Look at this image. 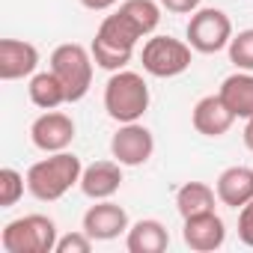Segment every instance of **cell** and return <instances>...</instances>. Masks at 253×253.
Returning <instances> with one entry per match:
<instances>
[{"label":"cell","instance_id":"obj_1","mask_svg":"<svg viewBox=\"0 0 253 253\" xmlns=\"http://www.w3.org/2000/svg\"><path fill=\"white\" fill-rule=\"evenodd\" d=\"M161 3L158 0H122L116 12H110L89 45L92 60L98 69L119 72L131 63L134 48L143 36H152L155 27L161 24Z\"/></svg>","mask_w":253,"mask_h":253},{"label":"cell","instance_id":"obj_2","mask_svg":"<svg viewBox=\"0 0 253 253\" xmlns=\"http://www.w3.org/2000/svg\"><path fill=\"white\" fill-rule=\"evenodd\" d=\"M81 173L84 164L75 152H51L27 170V191L39 203H57L75 185H81Z\"/></svg>","mask_w":253,"mask_h":253},{"label":"cell","instance_id":"obj_3","mask_svg":"<svg viewBox=\"0 0 253 253\" xmlns=\"http://www.w3.org/2000/svg\"><path fill=\"white\" fill-rule=\"evenodd\" d=\"M149 84L143 81L140 72L131 69H119L110 72L107 84H104V110L113 122L125 125V122H140L143 113L149 110Z\"/></svg>","mask_w":253,"mask_h":253},{"label":"cell","instance_id":"obj_4","mask_svg":"<svg viewBox=\"0 0 253 253\" xmlns=\"http://www.w3.org/2000/svg\"><path fill=\"white\" fill-rule=\"evenodd\" d=\"M57 238V223L48 214H24L3 226L0 247L6 253H54Z\"/></svg>","mask_w":253,"mask_h":253},{"label":"cell","instance_id":"obj_5","mask_svg":"<svg viewBox=\"0 0 253 253\" xmlns=\"http://www.w3.org/2000/svg\"><path fill=\"white\" fill-rule=\"evenodd\" d=\"M92 63H95L92 51H86L78 42H66V45L54 48V54H51V72L63 81L69 104L81 101L89 92V86H92Z\"/></svg>","mask_w":253,"mask_h":253},{"label":"cell","instance_id":"obj_6","mask_svg":"<svg viewBox=\"0 0 253 253\" xmlns=\"http://www.w3.org/2000/svg\"><path fill=\"white\" fill-rule=\"evenodd\" d=\"M194 48L182 39H173V36H152L143 42V51H140V63H143V72L152 75V78H179L182 72L191 69V54Z\"/></svg>","mask_w":253,"mask_h":253},{"label":"cell","instance_id":"obj_7","mask_svg":"<svg viewBox=\"0 0 253 253\" xmlns=\"http://www.w3.org/2000/svg\"><path fill=\"white\" fill-rule=\"evenodd\" d=\"M188 45L197 51V54H217L223 48H229L232 42V21L223 9H214V6H200L191 21H188Z\"/></svg>","mask_w":253,"mask_h":253},{"label":"cell","instance_id":"obj_8","mask_svg":"<svg viewBox=\"0 0 253 253\" xmlns=\"http://www.w3.org/2000/svg\"><path fill=\"white\" fill-rule=\"evenodd\" d=\"M155 152V137L143 122H125L110 137V155L122 167H140L152 158Z\"/></svg>","mask_w":253,"mask_h":253},{"label":"cell","instance_id":"obj_9","mask_svg":"<svg viewBox=\"0 0 253 253\" xmlns=\"http://www.w3.org/2000/svg\"><path fill=\"white\" fill-rule=\"evenodd\" d=\"M75 131H78V125L69 113L63 110H45L42 116L33 119L30 125V140L39 152L51 155V152H66L75 140Z\"/></svg>","mask_w":253,"mask_h":253},{"label":"cell","instance_id":"obj_10","mask_svg":"<svg viewBox=\"0 0 253 253\" xmlns=\"http://www.w3.org/2000/svg\"><path fill=\"white\" fill-rule=\"evenodd\" d=\"M128 211L122 206H116L113 200H95V206H89L84 211L81 229L92 238V241H113L122 232H128Z\"/></svg>","mask_w":253,"mask_h":253},{"label":"cell","instance_id":"obj_11","mask_svg":"<svg viewBox=\"0 0 253 253\" xmlns=\"http://www.w3.org/2000/svg\"><path fill=\"white\" fill-rule=\"evenodd\" d=\"M182 241L197 250V253H211L217 247H223L226 241V223L217 211H200L185 217L182 223Z\"/></svg>","mask_w":253,"mask_h":253},{"label":"cell","instance_id":"obj_12","mask_svg":"<svg viewBox=\"0 0 253 253\" xmlns=\"http://www.w3.org/2000/svg\"><path fill=\"white\" fill-rule=\"evenodd\" d=\"M39 69V48L24 39H0V78L21 81L33 78Z\"/></svg>","mask_w":253,"mask_h":253},{"label":"cell","instance_id":"obj_13","mask_svg":"<svg viewBox=\"0 0 253 253\" xmlns=\"http://www.w3.org/2000/svg\"><path fill=\"white\" fill-rule=\"evenodd\" d=\"M191 122H194V128H197V134H203V137H223L229 128H232V122H235V113L226 107V101L220 98V92L217 95H203L197 104H194V110H191Z\"/></svg>","mask_w":253,"mask_h":253},{"label":"cell","instance_id":"obj_14","mask_svg":"<svg viewBox=\"0 0 253 253\" xmlns=\"http://www.w3.org/2000/svg\"><path fill=\"white\" fill-rule=\"evenodd\" d=\"M122 188V164L119 161H95L81 173V191L89 200H110Z\"/></svg>","mask_w":253,"mask_h":253},{"label":"cell","instance_id":"obj_15","mask_svg":"<svg viewBox=\"0 0 253 253\" xmlns=\"http://www.w3.org/2000/svg\"><path fill=\"white\" fill-rule=\"evenodd\" d=\"M214 191H217V200L229 209H241L253 200V170L244 167V164H235V167H226L217 182H214Z\"/></svg>","mask_w":253,"mask_h":253},{"label":"cell","instance_id":"obj_16","mask_svg":"<svg viewBox=\"0 0 253 253\" xmlns=\"http://www.w3.org/2000/svg\"><path fill=\"white\" fill-rule=\"evenodd\" d=\"M125 247H128V253H164L170 247V232L161 220L143 217V220L128 226V232H125Z\"/></svg>","mask_w":253,"mask_h":253},{"label":"cell","instance_id":"obj_17","mask_svg":"<svg viewBox=\"0 0 253 253\" xmlns=\"http://www.w3.org/2000/svg\"><path fill=\"white\" fill-rule=\"evenodd\" d=\"M217 92L226 101V107L235 113V119H253V72L238 69L235 75L223 78Z\"/></svg>","mask_w":253,"mask_h":253},{"label":"cell","instance_id":"obj_18","mask_svg":"<svg viewBox=\"0 0 253 253\" xmlns=\"http://www.w3.org/2000/svg\"><path fill=\"white\" fill-rule=\"evenodd\" d=\"M27 92H30V101H33L36 107H42V110H57L60 104L69 101L63 81H60L51 69H48V72H36V75L30 78Z\"/></svg>","mask_w":253,"mask_h":253},{"label":"cell","instance_id":"obj_19","mask_svg":"<svg viewBox=\"0 0 253 253\" xmlns=\"http://www.w3.org/2000/svg\"><path fill=\"white\" fill-rule=\"evenodd\" d=\"M214 200H217V191L206 182H185L176 191V209H179L182 220L191 214H200V211H214Z\"/></svg>","mask_w":253,"mask_h":253},{"label":"cell","instance_id":"obj_20","mask_svg":"<svg viewBox=\"0 0 253 253\" xmlns=\"http://www.w3.org/2000/svg\"><path fill=\"white\" fill-rule=\"evenodd\" d=\"M24 188H27V176H21L12 167H3L0 170V209H12L24 197Z\"/></svg>","mask_w":253,"mask_h":253},{"label":"cell","instance_id":"obj_21","mask_svg":"<svg viewBox=\"0 0 253 253\" xmlns=\"http://www.w3.org/2000/svg\"><path fill=\"white\" fill-rule=\"evenodd\" d=\"M226 51H229V63H232L235 69H241V72H253V27L235 33Z\"/></svg>","mask_w":253,"mask_h":253},{"label":"cell","instance_id":"obj_22","mask_svg":"<svg viewBox=\"0 0 253 253\" xmlns=\"http://www.w3.org/2000/svg\"><path fill=\"white\" fill-rule=\"evenodd\" d=\"M92 244H95V241H92L84 229H78V232L60 235V238H57L54 253H89V250H92Z\"/></svg>","mask_w":253,"mask_h":253},{"label":"cell","instance_id":"obj_23","mask_svg":"<svg viewBox=\"0 0 253 253\" xmlns=\"http://www.w3.org/2000/svg\"><path fill=\"white\" fill-rule=\"evenodd\" d=\"M238 238L241 244L253 247V200L238 209Z\"/></svg>","mask_w":253,"mask_h":253},{"label":"cell","instance_id":"obj_24","mask_svg":"<svg viewBox=\"0 0 253 253\" xmlns=\"http://www.w3.org/2000/svg\"><path fill=\"white\" fill-rule=\"evenodd\" d=\"M158 3H161L167 12H173V15H194V12L200 9L203 0H158Z\"/></svg>","mask_w":253,"mask_h":253},{"label":"cell","instance_id":"obj_25","mask_svg":"<svg viewBox=\"0 0 253 253\" xmlns=\"http://www.w3.org/2000/svg\"><path fill=\"white\" fill-rule=\"evenodd\" d=\"M119 0H81L84 9H92V12H104V9H113Z\"/></svg>","mask_w":253,"mask_h":253},{"label":"cell","instance_id":"obj_26","mask_svg":"<svg viewBox=\"0 0 253 253\" xmlns=\"http://www.w3.org/2000/svg\"><path fill=\"white\" fill-rule=\"evenodd\" d=\"M244 146L253 152V119H247V125H244Z\"/></svg>","mask_w":253,"mask_h":253}]
</instances>
